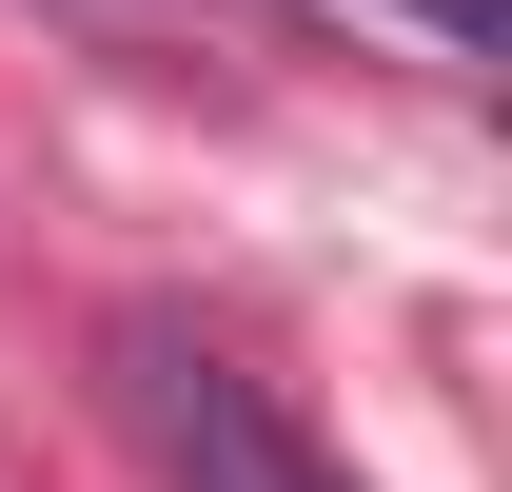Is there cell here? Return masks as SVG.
I'll return each mask as SVG.
<instances>
[{
  "instance_id": "cell-1",
  "label": "cell",
  "mask_w": 512,
  "mask_h": 492,
  "mask_svg": "<svg viewBox=\"0 0 512 492\" xmlns=\"http://www.w3.org/2000/svg\"><path fill=\"white\" fill-rule=\"evenodd\" d=\"M99 394H119V433H138L158 492H355L316 433L276 414V374H237L197 315H119L99 335Z\"/></svg>"
},
{
  "instance_id": "cell-2",
  "label": "cell",
  "mask_w": 512,
  "mask_h": 492,
  "mask_svg": "<svg viewBox=\"0 0 512 492\" xmlns=\"http://www.w3.org/2000/svg\"><path fill=\"white\" fill-rule=\"evenodd\" d=\"M60 20H99V40H158V60H217V40H237V0H60Z\"/></svg>"
},
{
  "instance_id": "cell-3",
  "label": "cell",
  "mask_w": 512,
  "mask_h": 492,
  "mask_svg": "<svg viewBox=\"0 0 512 492\" xmlns=\"http://www.w3.org/2000/svg\"><path fill=\"white\" fill-rule=\"evenodd\" d=\"M355 20H414V40H493L512 0H355Z\"/></svg>"
}]
</instances>
